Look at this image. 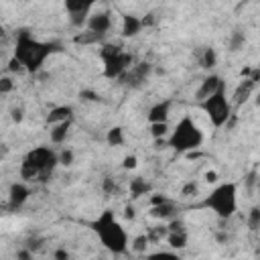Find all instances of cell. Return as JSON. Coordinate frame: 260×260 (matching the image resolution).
Returning <instances> with one entry per match:
<instances>
[{"mask_svg": "<svg viewBox=\"0 0 260 260\" xmlns=\"http://www.w3.org/2000/svg\"><path fill=\"white\" fill-rule=\"evenodd\" d=\"M61 51V43L57 41H39L28 30H20L14 43V59L26 73H39L45 61Z\"/></svg>", "mask_w": 260, "mask_h": 260, "instance_id": "1", "label": "cell"}, {"mask_svg": "<svg viewBox=\"0 0 260 260\" xmlns=\"http://www.w3.org/2000/svg\"><path fill=\"white\" fill-rule=\"evenodd\" d=\"M91 232L95 234V238L100 240V244L112 252V254H126L128 252V232L126 228L118 221L116 213L112 209H104L91 223H89Z\"/></svg>", "mask_w": 260, "mask_h": 260, "instance_id": "2", "label": "cell"}, {"mask_svg": "<svg viewBox=\"0 0 260 260\" xmlns=\"http://www.w3.org/2000/svg\"><path fill=\"white\" fill-rule=\"evenodd\" d=\"M59 165L57 152L49 146H37L26 152L20 162V179L22 181H39L45 183L53 175L55 167Z\"/></svg>", "mask_w": 260, "mask_h": 260, "instance_id": "3", "label": "cell"}, {"mask_svg": "<svg viewBox=\"0 0 260 260\" xmlns=\"http://www.w3.org/2000/svg\"><path fill=\"white\" fill-rule=\"evenodd\" d=\"M203 130L197 126V122L191 116H183L167 136V146H171L175 152H191L203 144Z\"/></svg>", "mask_w": 260, "mask_h": 260, "instance_id": "4", "label": "cell"}, {"mask_svg": "<svg viewBox=\"0 0 260 260\" xmlns=\"http://www.w3.org/2000/svg\"><path fill=\"white\" fill-rule=\"evenodd\" d=\"M201 205L211 209L219 219H230L238 211V185L234 181L215 185Z\"/></svg>", "mask_w": 260, "mask_h": 260, "instance_id": "5", "label": "cell"}, {"mask_svg": "<svg viewBox=\"0 0 260 260\" xmlns=\"http://www.w3.org/2000/svg\"><path fill=\"white\" fill-rule=\"evenodd\" d=\"M100 59L104 63V77L106 79H118L122 77L128 67L134 63V57L130 51H126L122 45H102L100 49Z\"/></svg>", "mask_w": 260, "mask_h": 260, "instance_id": "6", "label": "cell"}, {"mask_svg": "<svg viewBox=\"0 0 260 260\" xmlns=\"http://www.w3.org/2000/svg\"><path fill=\"white\" fill-rule=\"evenodd\" d=\"M197 104L207 114V118H209L213 128H223L230 122V118H232L234 106H232V102H230V98L225 93V85L217 87L211 95H207L205 100H201Z\"/></svg>", "mask_w": 260, "mask_h": 260, "instance_id": "7", "label": "cell"}, {"mask_svg": "<svg viewBox=\"0 0 260 260\" xmlns=\"http://www.w3.org/2000/svg\"><path fill=\"white\" fill-rule=\"evenodd\" d=\"M95 2L98 0H63V8L69 14V22L75 28H83Z\"/></svg>", "mask_w": 260, "mask_h": 260, "instance_id": "8", "label": "cell"}, {"mask_svg": "<svg viewBox=\"0 0 260 260\" xmlns=\"http://www.w3.org/2000/svg\"><path fill=\"white\" fill-rule=\"evenodd\" d=\"M150 71H152V65H150L148 61H140V63H136V65H130L128 71H126L122 77H126V85H128V87L138 89V87H142V85L146 83Z\"/></svg>", "mask_w": 260, "mask_h": 260, "instance_id": "9", "label": "cell"}, {"mask_svg": "<svg viewBox=\"0 0 260 260\" xmlns=\"http://www.w3.org/2000/svg\"><path fill=\"white\" fill-rule=\"evenodd\" d=\"M28 195H30V189L24 181H16L8 187V209L10 211H16L20 209L26 201H28Z\"/></svg>", "mask_w": 260, "mask_h": 260, "instance_id": "10", "label": "cell"}, {"mask_svg": "<svg viewBox=\"0 0 260 260\" xmlns=\"http://www.w3.org/2000/svg\"><path fill=\"white\" fill-rule=\"evenodd\" d=\"M83 28H87V30H91V32H98V35L106 37L108 30L112 28V14H110L108 10H104V12H93V14L87 16Z\"/></svg>", "mask_w": 260, "mask_h": 260, "instance_id": "11", "label": "cell"}, {"mask_svg": "<svg viewBox=\"0 0 260 260\" xmlns=\"http://www.w3.org/2000/svg\"><path fill=\"white\" fill-rule=\"evenodd\" d=\"M221 85H225V81H223L221 75H217V73H209V75H205L203 81H201V85H199L197 91H195V102L205 100L207 95H211V93H213L217 87H221Z\"/></svg>", "mask_w": 260, "mask_h": 260, "instance_id": "12", "label": "cell"}, {"mask_svg": "<svg viewBox=\"0 0 260 260\" xmlns=\"http://www.w3.org/2000/svg\"><path fill=\"white\" fill-rule=\"evenodd\" d=\"M144 24H142V18L136 16V14H124L122 16V26H120V35L124 39H132V37H138L142 32Z\"/></svg>", "mask_w": 260, "mask_h": 260, "instance_id": "13", "label": "cell"}, {"mask_svg": "<svg viewBox=\"0 0 260 260\" xmlns=\"http://www.w3.org/2000/svg\"><path fill=\"white\" fill-rule=\"evenodd\" d=\"M169 114H171V102L162 100V102H156L148 108L146 120L148 122H169Z\"/></svg>", "mask_w": 260, "mask_h": 260, "instance_id": "14", "label": "cell"}, {"mask_svg": "<svg viewBox=\"0 0 260 260\" xmlns=\"http://www.w3.org/2000/svg\"><path fill=\"white\" fill-rule=\"evenodd\" d=\"M69 128H71V120H63V122L51 124V130H49L51 142L53 144H65V140L69 136Z\"/></svg>", "mask_w": 260, "mask_h": 260, "instance_id": "15", "label": "cell"}, {"mask_svg": "<svg viewBox=\"0 0 260 260\" xmlns=\"http://www.w3.org/2000/svg\"><path fill=\"white\" fill-rule=\"evenodd\" d=\"M63 120H73V108L63 104V106H55L49 110L47 114V124H57V122H63Z\"/></svg>", "mask_w": 260, "mask_h": 260, "instance_id": "16", "label": "cell"}, {"mask_svg": "<svg viewBox=\"0 0 260 260\" xmlns=\"http://www.w3.org/2000/svg\"><path fill=\"white\" fill-rule=\"evenodd\" d=\"M254 87H256V81H252L250 77H246V79L238 85V89H236V93H234V100H230L232 106H240L242 102H246V100L250 98V93L254 91Z\"/></svg>", "mask_w": 260, "mask_h": 260, "instance_id": "17", "label": "cell"}, {"mask_svg": "<svg viewBox=\"0 0 260 260\" xmlns=\"http://www.w3.org/2000/svg\"><path fill=\"white\" fill-rule=\"evenodd\" d=\"M177 213V207L167 199V201H160L156 205H150V215L152 217H158V219H171L175 217Z\"/></svg>", "mask_w": 260, "mask_h": 260, "instance_id": "18", "label": "cell"}, {"mask_svg": "<svg viewBox=\"0 0 260 260\" xmlns=\"http://www.w3.org/2000/svg\"><path fill=\"white\" fill-rule=\"evenodd\" d=\"M165 238H167V244H169L173 250H183V248H187V244H189V236H187V230L167 232V234H165Z\"/></svg>", "mask_w": 260, "mask_h": 260, "instance_id": "19", "label": "cell"}, {"mask_svg": "<svg viewBox=\"0 0 260 260\" xmlns=\"http://www.w3.org/2000/svg\"><path fill=\"white\" fill-rule=\"evenodd\" d=\"M124 128L122 126H112L108 132H106V142L108 146H122L124 144Z\"/></svg>", "mask_w": 260, "mask_h": 260, "instance_id": "20", "label": "cell"}, {"mask_svg": "<svg viewBox=\"0 0 260 260\" xmlns=\"http://www.w3.org/2000/svg\"><path fill=\"white\" fill-rule=\"evenodd\" d=\"M148 191H150V185H148L144 179L136 177V179L130 181V195H132V197H142V195H146Z\"/></svg>", "mask_w": 260, "mask_h": 260, "instance_id": "21", "label": "cell"}, {"mask_svg": "<svg viewBox=\"0 0 260 260\" xmlns=\"http://www.w3.org/2000/svg\"><path fill=\"white\" fill-rule=\"evenodd\" d=\"M102 39H104L102 35L91 32V30L85 28V30H81V35H75V37H73V43H75V45H79V43H81V45H93V43H98V41H102Z\"/></svg>", "mask_w": 260, "mask_h": 260, "instance_id": "22", "label": "cell"}, {"mask_svg": "<svg viewBox=\"0 0 260 260\" xmlns=\"http://www.w3.org/2000/svg\"><path fill=\"white\" fill-rule=\"evenodd\" d=\"M148 132L154 140L156 138H167L169 136V122H148Z\"/></svg>", "mask_w": 260, "mask_h": 260, "instance_id": "23", "label": "cell"}, {"mask_svg": "<svg viewBox=\"0 0 260 260\" xmlns=\"http://www.w3.org/2000/svg\"><path fill=\"white\" fill-rule=\"evenodd\" d=\"M217 63V53L213 47H205L203 53H201V67L203 69H213Z\"/></svg>", "mask_w": 260, "mask_h": 260, "instance_id": "24", "label": "cell"}, {"mask_svg": "<svg viewBox=\"0 0 260 260\" xmlns=\"http://www.w3.org/2000/svg\"><path fill=\"white\" fill-rule=\"evenodd\" d=\"M244 45H246V35H244L242 30H234V32L230 35V41H228V49H230L232 53H236V51H240Z\"/></svg>", "mask_w": 260, "mask_h": 260, "instance_id": "25", "label": "cell"}, {"mask_svg": "<svg viewBox=\"0 0 260 260\" xmlns=\"http://www.w3.org/2000/svg\"><path fill=\"white\" fill-rule=\"evenodd\" d=\"M146 246H148V236L146 234H140V236H136L130 244H128V248L132 250V252H136V254H142V252H146Z\"/></svg>", "mask_w": 260, "mask_h": 260, "instance_id": "26", "label": "cell"}, {"mask_svg": "<svg viewBox=\"0 0 260 260\" xmlns=\"http://www.w3.org/2000/svg\"><path fill=\"white\" fill-rule=\"evenodd\" d=\"M248 228L252 230V232H256L258 228H260V207H252L250 209V213H248Z\"/></svg>", "mask_w": 260, "mask_h": 260, "instance_id": "27", "label": "cell"}, {"mask_svg": "<svg viewBox=\"0 0 260 260\" xmlns=\"http://www.w3.org/2000/svg\"><path fill=\"white\" fill-rule=\"evenodd\" d=\"M57 160H59V165H63V167H71L73 160H75V154H73L71 148H63V150L57 154Z\"/></svg>", "mask_w": 260, "mask_h": 260, "instance_id": "28", "label": "cell"}, {"mask_svg": "<svg viewBox=\"0 0 260 260\" xmlns=\"http://www.w3.org/2000/svg\"><path fill=\"white\" fill-rule=\"evenodd\" d=\"M14 89V81L10 77H0V93H10Z\"/></svg>", "mask_w": 260, "mask_h": 260, "instance_id": "29", "label": "cell"}, {"mask_svg": "<svg viewBox=\"0 0 260 260\" xmlns=\"http://www.w3.org/2000/svg\"><path fill=\"white\" fill-rule=\"evenodd\" d=\"M122 167H124L126 171H130V169H136V167H138V158H136V154H128V156H124V160H122Z\"/></svg>", "mask_w": 260, "mask_h": 260, "instance_id": "30", "label": "cell"}, {"mask_svg": "<svg viewBox=\"0 0 260 260\" xmlns=\"http://www.w3.org/2000/svg\"><path fill=\"white\" fill-rule=\"evenodd\" d=\"M79 98L85 100V102H98V100H100V95H98L95 91H89V89H81V91H79Z\"/></svg>", "mask_w": 260, "mask_h": 260, "instance_id": "31", "label": "cell"}, {"mask_svg": "<svg viewBox=\"0 0 260 260\" xmlns=\"http://www.w3.org/2000/svg\"><path fill=\"white\" fill-rule=\"evenodd\" d=\"M148 258H169V260H179V256L175 252H154Z\"/></svg>", "mask_w": 260, "mask_h": 260, "instance_id": "32", "label": "cell"}, {"mask_svg": "<svg viewBox=\"0 0 260 260\" xmlns=\"http://www.w3.org/2000/svg\"><path fill=\"white\" fill-rule=\"evenodd\" d=\"M195 193H197V183H195V181H191V183H187V185L183 187V195H185V197L195 195Z\"/></svg>", "mask_w": 260, "mask_h": 260, "instance_id": "33", "label": "cell"}, {"mask_svg": "<svg viewBox=\"0 0 260 260\" xmlns=\"http://www.w3.org/2000/svg\"><path fill=\"white\" fill-rule=\"evenodd\" d=\"M10 118H12V122H22V108H12V112H10Z\"/></svg>", "mask_w": 260, "mask_h": 260, "instance_id": "34", "label": "cell"}, {"mask_svg": "<svg viewBox=\"0 0 260 260\" xmlns=\"http://www.w3.org/2000/svg\"><path fill=\"white\" fill-rule=\"evenodd\" d=\"M55 260H67L69 258V252L65 250V248H59V250H55Z\"/></svg>", "mask_w": 260, "mask_h": 260, "instance_id": "35", "label": "cell"}, {"mask_svg": "<svg viewBox=\"0 0 260 260\" xmlns=\"http://www.w3.org/2000/svg\"><path fill=\"white\" fill-rule=\"evenodd\" d=\"M154 22H156V16H154L152 12H148V14L142 18V24H144V26H152Z\"/></svg>", "mask_w": 260, "mask_h": 260, "instance_id": "36", "label": "cell"}, {"mask_svg": "<svg viewBox=\"0 0 260 260\" xmlns=\"http://www.w3.org/2000/svg\"><path fill=\"white\" fill-rule=\"evenodd\" d=\"M16 258L28 260V258H32V252H30V250H20V252H16Z\"/></svg>", "mask_w": 260, "mask_h": 260, "instance_id": "37", "label": "cell"}, {"mask_svg": "<svg viewBox=\"0 0 260 260\" xmlns=\"http://www.w3.org/2000/svg\"><path fill=\"white\" fill-rule=\"evenodd\" d=\"M18 69H22V67H20V63L12 57V59H10V63H8V71H18Z\"/></svg>", "mask_w": 260, "mask_h": 260, "instance_id": "38", "label": "cell"}, {"mask_svg": "<svg viewBox=\"0 0 260 260\" xmlns=\"http://www.w3.org/2000/svg\"><path fill=\"white\" fill-rule=\"evenodd\" d=\"M205 181H207V183H215V181H217V173H215V171H207V173H205Z\"/></svg>", "mask_w": 260, "mask_h": 260, "instance_id": "39", "label": "cell"}, {"mask_svg": "<svg viewBox=\"0 0 260 260\" xmlns=\"http://www.w3.org/2000/svg\"><path fill=\"white\" fill-rule=\"evenodd\" d=\"M104 189H106L108 193H112V191L116 189V185L112 183V179H110V177H106V181H104Z\"/></svg>", "mask_w": 260, "mask_h": 260, "instance_id": "40", "label": "cell"}, {"mask_svg": "<svg viewBox=\"0 0 260 260\" xmlns=\"http://www.w3.org/2000/svg\"><path fill=\"white\" fill-rule=\"evenodd\" d=\"M124 215H126V219H134V217H136V213H134V207H132V205H128V207L124 209Z\"/></svg>", "mask_w": 260, "mask_h": 260, "instance_id": "41", "label": "cell"}, {"mask_svg": "<svg viewBox=\"0 0 260 260\" xmlns=\"http://www.w3.org/2000/svg\"><path fill=\"white\" fill-rule=\"evenodd\" d=\"M0 37H4V28L2 26H0Z\"/></svg>", "mask_w": 260, "mask_h": 260, "instance_id": "42", "label": "cell"}]
</instances>
